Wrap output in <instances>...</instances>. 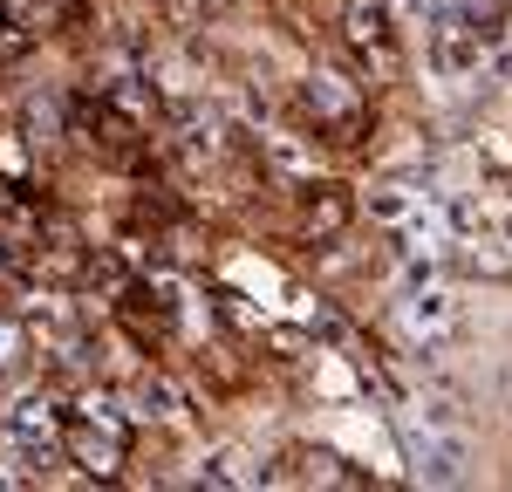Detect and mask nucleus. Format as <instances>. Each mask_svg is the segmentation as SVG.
Listing matches in <instances>:
<instances>
[{"label":"nucleus","instance_id":"nucleus-4","mask_svg":"<svg viewBox=\"0 0 512 492\" xmlns=\"http://www.w3.org/2000/svg\"><path fill=\"white\" fill-rule=\"evenodd\" d=\"M76 465H82V472H96V479H110V472L123 465V424H110V417H82Z\"/></svg>","mask_w":512,"mask_h":492},{"label":"nucleus","instance_id":"nucleus-7","mask_svg":"<svg viewBox=\"0 0 512 492\" xmlns=\"http://www.w3.org/2000/svg\"><path fill=\"white\" fill-rule=\"evenodd\" d=\"M349 41L383 48V41H390V7H383V0H349Z\"/></svg>","mask_w":512,"mask_h":492},{"label":"nucleus","instance_id":"nucleus-11","mask_svg":"<svg viewBox=\"0 0 512 492\" xmlns=\"http://www.w3.org/2000/svg\"><path fill=\"white\" fill-rule=\"evenodd\" d=\"M233 274H239V281H246V287H260V294H274V274H267V267H253V260H239V267H233Z\"/></svg>","mask_w":512,"mask_h":492},{"label":"nucleus","instance_id":"nucleus-5","mask_svg":"<svg viewBox=\"0 0 512 492\" xmlns=\"http://www.w3.org/2000/svg\"><path fill=\"white\" fill-rule=\"evenodd\" d=\"M308 103H315V117H328V123H349L355 110H362L355 82L335 76V69H315V76H308Z\"/></svg>","mask_w":512,"mask_h":492},{"label":"nucleus","instance_id":"nucleus-10","mask_svg":"<svg viewBox=\"0 0 512 492\" xmlns=\"http://www.w3.org/2000/svg\"><path fill=\"white\" fill-rule=\"evenodd\" d=\"M137 417H178V390L164 376H144L137 383Z\"/></svg>","mask_w":512,"mask_h":492},{"label":"nucleus","instance_id":"nucleus-9","mask_svg":"<svg viewBox=\"0 0 512 492\" xmlns=\"http://www.w3.org/2000/svg\"><path fill=\"white\" fill-rule=\"evenodd\" d=\"M417 205H424V192H403V185H383V192H369V212H376V219H390V226H403Z\"/></svg>","mask_w":512,"mask_h":492},{"label":"nucleus","instance_id":"nucleus-8","mask_svg":"<svg viewBox=\"0 0 512 492\" xmlns=\"http://www.w3.org/2000/svg\"><path fill=\"white\" fill-rule=\"evenodd\" d=\"M0 7H7V21H14V28H55L69 0H0Z\"/></svg>","mask_w":512,"mask_h":492},{"label":"nucleus","instance_id":"nucleus-12","mask_svg":"<svg viewBox=\"0 0 512 492\" xmlns=\"http://www.w3.org/2000/svg\"><path fill=\"white\" fill-rule=\"evenodd\" d=\"M14 342H21V335H14V322L0 315V363H14Z\"/></svg>","mask_w":512,"mask_h":492},{"label":"nucleus","instance_id":"nucleus-6","mask_svg":"<svg viewBox=\"0 0 512 492\" xmlns=\"http://www.w3.org/2000/svg\"><path fill=\"white\" fill-rule=\"evenodd\" d=\"M198 479H205V486H260V465H246L239 445H212L198 458Z\"/></svg>","mask_w":512,"mask_h":492},{"label":"nucleus","instance_id":"nucleus-2","mask_svg":"<svg viewBox=\"0 0 512 492\" xmlns=\"http://www.w3.org/2000/svg\"><path fill=\"white\" fill-rule=\"evenodd\" d=\"M403 328H410L424 349H437V342L458 328V294L444 281H410L403 287Z\"/></svg>","mask_w":512,"mask_h":492},{"label":"nucleus","instance_id":"nucleus-1","mask_svg":"<svg viewBox=\"0 0 512 492\" xmlns=\"http://www.w3.org/2000/svg\"><path fill=\"white\" fill-rule=\"evenodd\" d=\"M403 465H410V479H424V486H458L465 465H472L465 424H410V438H403Z\"/></svg>","mask_w":512,"mask_h":492},{"label":"nucleus","instance_id":"nucleus-3","mask_svg":"<svg viewBox=\"0 0 512 492\" xmlns=\"http://www.w3.org/2000/svg\"><path fill=\"white\" fill-rule=\"evenodd\" d=\"M7 438L28 451V458H48L55 438H62V410H55V397H41V390L14 397V404H7Z\"/></svg>","mask_w":512,"mask_h":492}]
</instances>
